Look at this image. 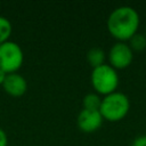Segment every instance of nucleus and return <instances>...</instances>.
<instances>
[{
	"instance_id": "39448f33",
	"label": "nucleus",
	"mask_w": 146,
	"mask_h": 146,
	"mask_svg": "<svg viewBox=\"0 0 146 146\" xmlns=\"http://www.w3.org/2000/svg\"><path fill=\"white\" fill-rule=\"evenodd\" d=\"M133 59V51L128 43L117 41L115 42L108 51V62L112 67L125 68L128 67Z\"/></svg>"
},
{
	"instance_id": "1a4fd4ad",
	"label": "nucleus",
	"mask_w": 146,
	"mask_h": 146,
	"mask_svg": "<svg viewBox=\"0 0 146 146\" xmlns=\"http://www.w3.org/2000/svg\"><path fill=\"white\" fill-rule=\"evenodd\" d=\"M82 103H83V108L99 111L100 104H102V98L97 92H89L83 97Z\"/></svg>"
},
{
	"instance_id": "0eeeda50",
	"label": "nucleus",
	"mask_w": 146,
	"mask_h": 146,
	"mask_svg": "<svg viewBox=\"0 0 146 146\" xmlns=\"http://www.w3.org/2000/svg\"><path fill=\"white\" fill-rule=\"evenodd\" d=\"M2 87L8 95L14 97H19L25 94L27 89V82L23 75H21L17 72H14L7 74L2 83Z\"/></svg>"
},
{
	"instance_id": "9d476101",
	"label": "nucleus",
	"mask_w": 146,
	"mask_h": 146,
	"mask_svg": "<svg viewBox=\"0 0 146 146\" xmlns=\"http://www.w3.org/2000/svg\"><path fill=\"white\" fill-rule=\"evenodd\" d=\"M129 47L136 51H141L146 48V35L141 34V33H136L133 34L129 40Z\"/></svg>"
},
{
	"instance_id": "f03ea898",
	"label": "nucleus",
	"mask_w": 146,
	"mask_h": 146,
	"mask_svg": "<svg viewBox=\"0 0 146 146\" xmlns=\"http://www.w3.org/2000/svg\"><path fill=\"white\" fill-rule=\"evenodd\" d=\"M130 100L127 95L120 91H114L102 98L99 112L104 120L115 122L122 120L129 112Z\"/></svg>"
},
{
	"instance_id": "9b49d317",
	"label": "nucleus",
	"mask_w": 146,
	"mask_h": 146,
	"mask_svg": "<svg viewBox=\"0 0 146 146\" xmlns=\"http://www.w3.org/2000/svg\"><path fill=\"white\" fill-rule=\"evenodd\" d=\"M11 31H13V26L9 19L6 18L5 16H0V44L9 40Z\"/></svg>"
},
{
	"instance_id": "4468645a",
	"label": "nucleus",
	"mask_w": 146,
	"mask_h": 146,
	"mask_svg": "<svg viewBox=\"0 0 146 146\" xmlns=\"http://www.w3.org/2000/svg\"><path fill=\"white\" fill-rule=\"evenodd\" d=\"M6 76H7V73L0 68V86H2V83H3L5 79H6Z\"/></svg>"
},
{
	"instance_id": "7ed1b4c3",
	"label": "nucleus",
	"mask_w": 146,
	"mask_h": 146,
	"mask_svg": "<svg viewBox=\"0 0 146 146\" xmlns=\"http://www.w3.org/2000/svg\"><path fill=\"white\" fill-rule=\"evenodd\" d=\"M90 81L98 95H108L116 91L119 86V74L110 64H103L92 68Z\"/></svg>"
},
{
	"instance_id": "f257e3e1",
	"label": "nucleus",
	"mask_w": 146,
	"mask_h": 146,
	"mask_svg": "<svg viewBox=\"0 0 146 146\" xmlns=\"http://www.w3.org/2000/svg\"><path fill=\"white\" fill-rule=\"evenodd\" d=\"M139 15L130 6H120L112 10L107 18V30L119 41H127L137 33Z\"/></svg>"
},
{
	"instance_id": "f8f14e48",
	"label": "nucleus",
	"mask_w": 146,
	"mask_h": 146,
	"mask_svg": "<svg viewBox=\"0 0 146 146\" xmlns=\"http://www.w3.org/2000/svg\"><path fill=\"white\" fill-rule=\"evenodd\" d=\"M131 146H146V135L138 136L137 138H135Z\"/></svg>"
},
{
	"instance_id": "20e7f679",
	"label": "nucleus",
	"mask_w": 146,
	"mask_h": 146,
	"mask_svg": "<svg viewBox=\"0 0 146 146\" xmlns=\"http://www.w3.org/2000/svg\"><path fill=\"white\" fill-rule=\"evenodd\" d=\"M24 62V54L21 46L11 40L0 44V68L8 73L17 72Z\"/></svg>"
},
{
	"instance_id": "6e6552de",
	"label": "nucleus",
	"mask_w": 146,
	"mask_h": 146,
	"mask_svg": "<svg viewBox=\"0 0 146 146\" xmlns=\"http://www.w3.org/2000/svg\"><path fill=\"white\" fill-rule=\"evenodd\" d=\"M105 58H106V54L99 47H92L87 52V60L90 64V66H92V68L105 64Z\"/></svg>"
},
{
	"instance_id": "423d86ee",
	"label": "nucleus",
	"mask_w": 146,
	"mask_h": 146,
	"mask_svg": "<svg viewBox=\"0 0 146 146\" xmlns=\"http://www.w3.org/2000/svg\"><path fill=\"white\" fill-rule=\"evenodd\" d=\"M103 116L99 111L82 108L78 114V127L84 132H94L98 130L103 123Z\"/></svg>"
},
{
	"instance_id": "ddd939ff",
	"label": "nucleus",
	"mask_w": 146,
	"mask_h": 146,
	"mask_svg": "<svg viewBox=\"0 0 146 146\" xmlns=\"http://www.w3.org/2000/svg\"><path fill=\"white\" fill-rule=\"evenodd\" d=\"M7 144H8L7 133L2 128H0V146H7Z\"/></svg>"
}]
</instances>
